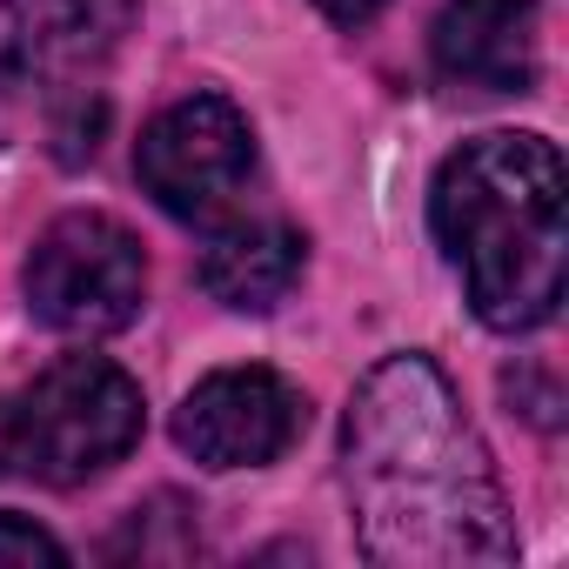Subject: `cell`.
<instances>
[{
	"label": "cell",
	"instance_id": "11",
	"mask_svg": "<svg viewBox=\"0 0 569 569\" xmlns=\"http://www.w3.org/2000/svg\"><path fill=\"white\" fill-rule=\"evenodd\" d=\"M316 8H322L336 28H362L369 14H382V0H316Z\"/></svg>",
	"mask_w": 569,
	"mask_h": 569
},
{
	"label": "cell",
	"instance_id": "1",
	"mask_svg": "<svg viewBox=\"0 0 569 569\" xmlns=\"http://www.w3.org/2000/svg\"><path fill=\"white\" fill-rule=\"evenodd\" d=\"M342 482L369 562L502 569L516 522L462 396L429 356H389L362 376L342 422Z\"/></svg>",
	"mask_w": 569,
	"mask_h": 569
},
{
	"label": "cell",
	"instance_id": "7",
	"mask_svg": "<svg viewBox=\"0 0 569 569\" xmlns=\"http://www.w3.org/2000/svg\"><path fill=\"white\" fill-rule=\"evenodd\" d=\"M128 28L134 0H0V81L74 94L108 68Z\"/></svg>",
	"mask_w": 569,
	"mask_h": 569
},
{
	"label": "cell",
	"instance_id": "5",
	"mask_svg": "<svg viewBox=\"0 0 569 569\" xmlns=\"http://www.w3.org/2000/svg\"><path fill=\"white\" fill-rule=\"evenodd\" d=\"M134 174L174 221L214 228L254 181V128L228 94H188L141 128Z\"/></svg>",
	"mask_w": 569,
	"mask_h": 569
},
{
	"label": "cell",
	"instance_id": "4",
	"mask_svg": "<svg viewBox=\"0 0 569 569\" xmlns=\"http://www.w3.org/2000/svg\"><path fill=\"white\" fill-rule=\"evenodd\" d=\"M21 289H28L34 322L61 336H114L148 302V254L114 214L74 208L34 241Z\"/></svg>",
	"mask_w": 569,
	"mask_h": 569
},
{
	"label": "cell",
	"instance_id": "12",
	"mask_svg": "<svg viewBox=\"0 0 569 569\" xmlns=\"http://www.w3.org/2000/svg\"><path fill=\"white\" fill-rule=\"evenodd\" d=\"M0 476H14V416H8V396H0Z\"/></svg>",
	"mask_w": 569,
	"mask_h": 569
},
{
	"label": "cell",
	"instance_id": "8",
	"mask_svg": "<svg viewBox=\"0 0 569 569\" xmlns=\"http://www.w3.org/2000/svg\"><path fill=\"white\" fill-rule=\"evenodd\" d=\"M542 0H449L429 28V61L449 88L522 94L536 81Z\"/></svg>",
	"mask_w": 569,
	"mask_h": 569
},
{
	"label": "cell",
	"instance_id": "2",
	"mask_svg": "<svg viewBox=\"0 0 569 569\" xmlns=\"http://www.w3.org/2000/svg\"><path fill=\"white\" fill-rule=\"evenodd\" d=\"M429 228L489 329L522 336L556 316L569 261V181L556 141L516 128L462 141L436 168Z\"/></svg>",
	"mask_w": 569,
	"mask_h": 569
},
{
	"label": "cell",
	"instance_id": "10",
	"mask_svg": "<svg viewBox=\"0 0 569 569\" xmlns=\"http://www.w3.org/2000/svg\"><path fill=\"white\" fill-rule=\"evenodd\" d=\"M61 569L68 549L34 522V516H14V509H0V569Z\"/></svg>",
	"mask_w": 569,
	"mask_h": 569
},
{
	"label": "cell",
	"instance_id": "9",
	"mask_svg": "<svg viewBox=\"0 0 569 569\" xmlns=\"http://www.w3.org/2000/svg\"><path fill=\"white\" fill-rule=\"evenodd\" d=\"M302 261H309V241L289 221H234L201 254V289L234 316H268L274 302L296 296Z\"/></svg>",
	"mask_w": 569,
	"mask_h": 569
},
{
	"label": "cell",
	"instance_id": "3",
	"mask_svg": "<svg viewBox=\"0 0 569 569\" xmlns=\"http://www.w3.org/2000/svg\"><path fill=\"white\" fill-rule=\"evenodd\" d=\"M14 416V476L74 489L114 469L141 442V389L108 356H61L34 389L8 396Z\"/></svg>",
	"mask_w": 569,
	"mask_h": 569
},
{
	"label": "cell",
	"instance_id": "6",
	"mask_svg": "<svg viewBox=\"0 0 569 569\" xmlns=\"http://www.w3.org/2000/svg\"><path fill=\"white\" fill-rule=\"evenodd\" d=\"M309 429V402L274 369H214L174 409V442L201 469H261Z\"/></svg>",
	"mask_w": 569,
	"mask_h": 569
}]
</instances>
